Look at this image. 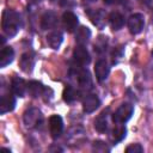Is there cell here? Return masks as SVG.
<instances>
[{
  "mask_svg": "<svg viewBox=\"0 0 153 153\" xmlns=\"http://www.w3.org/2000/svg\"><path fill=\"white\" fill-rule=\"evenodd\" d=\"M1 26H2L5 35H7L8 37L16 36L22 26V20H20L19 13H17L13 10H5L2 12Z\"/></svg>",
  "mask_w": 153,
  "mask_h": 153,
  "instance_id": "1",
  "label": "cell"
},
{
  "mask_svg": "<svg viewBox=\"0 0 153 153\" xmlns=\"http://www.w3.org/2000/svg\"><path fill=\"white\" fill-rule=\"evenodd\" d=\"M134 106L130 103H123L118 106V109L112 114V120L115 123H126L133 115Z\"/></svg>",
  "mask_w": 153,
  "mask_h": 153,
  "instance_id": "2",
  "label": "cell"
},
{
  "mask_svg": "<svg viewBox=\"0 0 153 153\" xmlns=\"http://www.w3.org/2000/svg\"><path fill=\"white\" fill-rule=\"evenodd\" d=\"M23 120L27 128H37L43 121V115L37 108H31L24 112Z\"/></svg>",
  "mask_w": 153,
  "mask_h": 153,
  "instance_id": "3",
  "label": "cell"
},
{
  "mask_svg": "<svg viewBox=\"0 0 153 153\" xmlns=\"http://www.w3.org/2000/svg\"><path fill=\"white\" fill-rule=\"evenodd\" d=\"M145 25V18L141 13H134L128 18V29L130 33L137 35L142 31Z\"/></svg>",
  "mask_w": 153,
  "mask_h": 153,
  "instance_id": "4",
  "label": "cell"
},
{
  "mask_svg": "<svg viewBox=\"0 0 153 153\" xmlns=\"http://www.w3.org/2000/svg\"><path fill=\"white\" fill-rule=\"evenodd\" d=\"M73 59H74V61L79 66H86L91 61V57H90V54H88L87 49L84 45H80V44L74 49V51H73Z\"/></svg>",
  "mask_w": 153,
  "mask_h": 153,
  "instance_id": "5",
  "label": "cell"
},
{
  "mask_svg": "<svg viewBox=\"0 0 153 153\" xmlns=\"http://www.w3.org/2000/svg\"><path fill=\"white\" fill-rule=\"evenodd\" d=\"M49 130L54 139L59 137L63 130V122L59 115H53L49 118Z\"/></svg>",
  "mask_w": 153,
  "mask_h": 153,
  "instance_id": "6",
  "label": "cell"
},
{
  "mask_svg": "<svg viewBox=\"0 0 153 153\" xmlns=\"http://www.w3.org/2000/svg\"><path fill=\"white\" fill-rule=\"evenodd\" d=\"M11 91L14 96L24 97L25 93L27 92V84L24 81V79L19 76H14L11 81Z\"/></svg>",
  "mask_w": 153,
  "mask_h": 153,
  "instance_id": "7",
  "label": "cell"
},
{
  "mask_svg": "<svg viewBox=\"0 0 153 153\" xmlns=\"http://www.w3.org/2000/svg\"><path fill=\"white\" fill-rule=\"evenodd\" d=\"M99 105H100V100L96 94H87L82 100V109L87 114L96 111Z\"/></svg>",
  "mask_w": 153,
  "mask_h": 153,
  "instance_id": "8",
  "label": "cell"
},
{
  "mask_svg": "<svg viewBox=\"0 0 153 153\" xmlns=\"http://www.w3.org/2000/svg\"><path fill=\"white\" fill-rule=\"evenodd\" d=\"M56 24H57V14L53 11L45 12L41 18V27L43 30L54 29L56 26Z\"/></svg>",
  "mask_w": 153,
  "mask_h": 153,
  "instance_id": "9",
  "label": "cell"
},
{
  "mask_svg": "<svg viewBox=\"0 0 153 153\" xmlns=\"http://www.w3.org/2000/svg\"><path fill=\"white\" fill-rule=\"evenodd\" d=\"M94 73H96V78L99 82L104 81L106 78H108V74H109V66H108V62L104 60V59H100L96 62V66H94Z\"/></svg>",
  "mask_w": 153,
  "mask_h": 153,
  "instance_id": "10",
  "label": "cell"
},
{
  "mask_svg": "<svg viewBox=\"0 0 153 153\" xmlns=\"http://www.w3.org/2000/svg\"><path fill=\"white\" fill-rule=\"evenodd\" d=\"M16 105V98L13 93H5L1 96V102H0V112L6 114L10 112L14 109Z\"/></svg>",
  "mask_w": 153,
  "mask_h": 153,
  "instance_id": "11",
  "label": "cell"
},
{
  "mask_svg": "<svg viewBox=\"0 0 153 153\" xmlns=\"http://www.w3.org/2000/svg\"><path fill=\"white\" fill-rule=\"evenodd\" d=\"M62 23H63L65 29H66L68 32H73V31L76 29L79 22H78V17H76L73 12L67 11V12H65L63 16H62Z\"/></svg>",
  "mask_w": 153,
  "mask_h": 153,
  "instance_id": "12",
  "label": "cell"
},
{
  "mask_svg": "<svg viewBox=\"0 0 153 153\" xmlns=\"http://www.w3.org/2000/svg\"><path fill=\"white\" fill-rule=\"evenodd\" d=\"M75 75L78 78L79 86H81L82 88H87V90L92 87V79H91V75L87 69L80 68V69L75 71Z\"/></svg>",
  "mask_w": 153,
  "mask_h": 153,
  "instance_id": "13",
  "label": "cell"
},
{
  "mask_svg": "<svg viewBox=\"0 0 153 153\" xmlns=\"http://www.w3.org/2000/svg\"><path fill=\"white\" fill-rule=\"evenodd\" d=\"M87 14L91 19V22L98 26L99 29H103L105 23H106V16L102 10H93V11H87Z\"/></svg>",
  "mask_w": 153,
  "mask_h": 153,
  "instance_id": "14",
  "label": "cell"
},
{
  "mask_svg": "<svg viewBox=\"0 0 153 153\" xmlns=\"http://www.w3.org/2000/svg\"><path fill=\"white\" fill-rule=\"evenodd\" d=\"M19 66H20V68H22L23 72L30 73L33 69V66H35V56H33V54H31V53H24L20 56Z\"/></svg>",
  "mask_w": 153,
  "mask_h": 153,
  "instance_id": "15",
  "label": "cell"
},
{
  "mask_svg": "<svg viewBox=\"0 0 153 153\" xmlns=\"http://www.w3.org/2000/svg\"><path fill=\"white\" fill-rule=\"evenodd\" d=\"M45 87L42 85V82L39 81H36V80H32V81H29L27 82V93L32 97V98H38L41 97L44 92H45Z\"/></svg>",
  "mask_w": 153,
  "mask_h": 153,
  "instance_id": "16",
  "label": "cell"
},
{
  "mask_svg": "<svg viewBox=\"0 0 153 153\" xmlns=\"http://www.w3.org/2000/svg\"><path fill=\"white\" fill-rule=\"evenodd\" d=\"M14 51L11 47H4L0 51V67H5L13 61Z\"/></svg>",
  "mask_w": 153,
  "mask_h": 153,
  "instance_id": "17",
  "label": "cell"
},
{
  "mask_svg": "<svg viewBox=\"0 0 153 153\" xmlns=\"http://www.w3.org/2000/svg\"><path fill=\"white\" fill-rule=\"evenodd\" d=\"M62 41H63V36L60 31H53L47 36V42L53 49H59Z\"/></svg>",
  "mask_w": 153,
  "mask_h": 153,
  "instance_id": "18",
  "label": "cell"
},
{
  "mask_svg": "<svg viewBox=\"0 0 153 153\" xmlns=\"http://www.w3.org/2000/svg\"><path fill=\"white\" fill-rule=\"evenodd\" d=\"M90 37H91V31H90L88 27H86V26H80V27L76 30L75 41H76L78 44H80V45L86 44V43L88 42Z\"/></svg>",
  "mask_w": 153,
  "mask_h": 153,
  "instance_id": "19",
  "label": "cell"
},
{
  "mask_svg": "<svg viewBox=\"0 0 153 153\" xmlns=\"http://www.w3.org/2000/svg\"><path fill=\"white\" fill-rule=\"evenodd\" d=\"M109 24L112 27V30H120L124 25V18L118 12H112L109 16Z\"/></svg>",
  "mask_w": 153,
  "mask_h": 153,
  "instance_id": "20",
  "label": "cell"
},
{
  "mask_svg": "<svg viewBox=\"0 0 153 153\" xmlns=\"http://www.w3.org/2000/svg\"><path fill=\"white\" fill-rule=\"evenodd\" d=\"M94 128L99 133H104L108 129V110L103 111L96 120H94Z\"/></svg>",
  "mask_w": 153,
  "mask_h": 153,
  "instance_id": "21",
  "label": "cell"
},
{
  "mask_svg": "<svg viewBox=\"0 0 153 153\" xmlns=\"http://www.w3.org/2000/svg\"><path fill=\"white\" fill-rule=\"evenodd\" d=\"M126 134H127L126 127H124L122 123H120V126H117V127L114 128V130H112V133H111V135H110V139H111V141H112L114 143H116V142L122 141V140L126 137Z\"/></svg>",
  "mask_w": 153,
  "mask_h": 153,
  "instance_id": "22",
  "label": "cell"
},
{
  "mask_svg": "<svg viewBox=\"0 0 153 153\" xmlns=\"http://www.w3.org/2000/svg\"><path fill=\"white\" fill-rule=\"evenodd\" d=\"M78 94H79V92L75 88H73L72 86H67L63 91V99L67 103H72L78 98Z\"/></svg>",
  "mask_w": 153,
  "mask_h": 153,
  "instance_id": "23",
  "label": "cell"
},
{
  "mask_svg": "<svg viewBox=\"0 0 153 153\" xmlns=\"http://www.w3.org/2000/svg\"><path fill=\"white\" fill-rule=\"evenodd\" d=\"M126 152L127 153H141L143 152V148L140 143H133L126 148Z\"/></svg>",
  "mask_w": 153,
  "mask_h": 153,
  "instance_id": "24",
  "label": "cell"
},
{
  "mask_svg": "<svg viewBox=\"0 0 153 153\" xmlns=\"http://www.w3.org/2000/svg\"><path fill=\"white\" fill-rule=\"evenodd\" d=\"M143 1V4L148 7V8H151L152 11H153V0H142Z\"/></svg>",
  "mask_w": 153,
  "mask_h": 153,
  "instance_id": "25",
  "label": "cell"
},
{
  "mask_svg": "<svg viewBox=\"0 0 153 153\" xmlns=\"http://www.w3.org/2000/svg\"><path fill=\"white\" fill-rule=\"evenodd\" d=\"M74 2V0H61V5H63V6H71L72 4Z\"/></svg>",
  "mask_w": 153,
  "mask_h": 153,
  "instance_id": "26",
  "label": "cell"
},
{
  "mask_svg": "<svg viewBox=\"0 0 153 153\" xmlns=\"http://www.w3.org/2000/svg\"><path fill=\"white\" fill-rule=\"evenodd\" d=\"M118 2H120V0H104V4H106V5H115Z\"/></svg>",
  "mask_w": 153,
  "mask_h": 153,
  "instance_id": "27",
  "label": "cell"
},
{
  "mask_svg": "<svg viewBox=\"0 0 153 153\" xmlns=\"http://www.w3.org/2000/svg\"><path fill=\"white\" fill-rule=\"evenodd\" d=\"M1 152H8V153H11V149H8V148H1Z\"/></svg>",
  "mask_w": 153,
  "mask_h": 153,
  "instance_id": "28",
  "label": "cell"
},
{
  "mask_svg": "<svg viewBox=\"0 0 153 153\" xmlns=\"http://www.w3.org/2000/svg\"><path fill=\"white\" fill-rule=\"evenodd\" d=\"M85 2H94V1H97V0H84Z\"/></svg>",
  "mask_w": 153,
  "mask_h": 153,
  "instance_id": "29",
  "label": "cell"
}]
</instances>
